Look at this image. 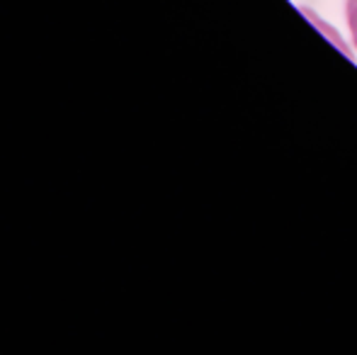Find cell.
<instances>
[{
	"mask_svg": "<svg viewBox=\"0 0 357 355\" xmlns=\"http://www.w3.org/2000/svg\"><path fill=\"white\" fill-rule=\"evenodd\" d=\"M345 17H348V27H350V34H353V42L357 49V0H348V3H345Z\"/></svg>",
	"mask_w": 357,
	"mask_h": 355,
	"instance_id": "obj_1",
	"label": "cell"
}]
</instances>
